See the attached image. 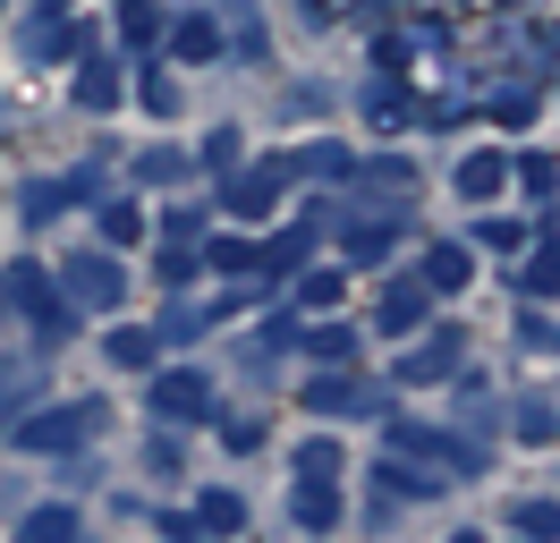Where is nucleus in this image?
Returning a JSON list of instances; mask_svg holds the SVG:
<instances>
[{
    "label": "nucleus",
    "instance_id": "obj_1",
    "mask_svg": "<svg viewBox=\"0 0 560 543\" xmlns=\"http://www.w3.org/2000/svg\"><path fill=\"white\" fill-rule=\"evenodd\" d=\"M0 305L35 314V339H43V348H51V339H69V332H77V314H85L77 298H51V272H43V264H9V289H0Z\"/></svg>",
    "mask_w": 560,
    "mask_h": 543
},
{
    "label": "nucleus",
    "instance_id": "obj_2",
    "mask_svg": "<svg viewBox=\"0 0 560 543\" xmlns=\"http://www.w3.org/2000/svg\"><path fill=\"white\" fill-rule=\"evenodd\" d=\"M103 425V400H69L43 407V416H18V450H77V441Z\"/></svg>",
    "mask_w": 560,
    "mask_h": 543
},
{
    "label": "nucleus",
    "instance_id": "obj_3",
    "mask_svg": "<svg viewBox=\"0 0 560 543\" xmlns=\"http://www.w3.org/2000/svg\"><path fill=\"white\" fill-rule=\"evenodd\" d=\"M144 400H153L162 425H205V416H212V382L196 366H171V373H153V391H144Z\"/></svg>",
    "mask_w": 560,
    "mask_h": 543
},
{
    "label": "nucleus",
    "instance_id": "obj_4",
    "mask_svg": "<svg viewBox=\"0 0 560 543\" xmlns=\"http://www.w3.org/2000/svg\"><path fill=\"white\" fill-rule=\"evenodd\" d=\"M60 289H69L85 314H110V305L128 298V272H119V255H103V246H94V255H77V264L60 272Z\"/></svg>",
    "mask_w": 560,
    "mask_h": 543
},
{
    "label": "nucleus",
    "instance_id": "obj_5",
    "mask_svg": "<svg viewBox=\"0 0 560 543\" xmlns=\"http://www.w3.org/2000/svg\"><path fill=\"white\" fill-rule=\"evenodd\" d=\"M306 407H315V416H383V391H365V382H357V373H315V382H306Z\"/></svg>",
    "mask_w": 560,
    "mask_h": 543
},
{
    "label": "nucleus",
    "instance_id": "obj_6",
    "mask_svg": "<svg viewBox=\"0 0 560 543\" xmlns=\"http://www.w3.org/2000/svg\"><path fill=\"white\" fill-rule=\"evenodd\" d=\"M280 178H289V162L238 170V178H230V212H238V221H255V212H272V196H280Z\"/></svg>",
    "mask_w": 560,
    "mask_h": 543
},
{
    "label": "nucleus",
    "instance_id": "obj_7",
    "mask_svg": "<svg viewBox=\"0 0 560 543\" xmlns=\"http://www.w3.org/2000/svg\"><path fill=\"white\" fill-rule=\"evenodd\" d=\"M442 373H458V332H424V348L399 357V382H442Z\"/></svg>",
    "mask_w": 560,
    "mask_h": 543
},
{
    "label": "nucleus",
    "instance_id": "obj_8",
    "mask_svg": "<svg viewBox=\"0 0 560 543\" xmlns=\"http://www.w3.org/2000/svg\"><path fill=\"white\" fill-rule=\"evenodd\" d=\"M501 187H510V162H501V153H467V162H458V196H476V204H492L501 196Z\"/></svg>",
    "mask_w": 560,
    "mask_h": 543
},
{
    "label": "nucleus",
    "instance_id": "obj_9",
    "mask_svg": "<svg viewBox=\"0 0 560 543\" xmlns=\"http://www.w3.org/2000/svg\"><path fill=\"white\" fill-rule=\"evenodd\" d=\"M289 518H298V527H331V518H340V484H331V475H306L298 501H289Z\"/></svg>",
    "mask_w": 560,
    "mask_h": 543
},
{
    "label": "nucleus",
    "instance_id": "obj_10",
    "mask_svg": "<svg viewBox=\"0 0 560 543\" xmlns=\"http://www.w3.org/2000/svg\"><path fill=\"white\" fill-rule=\"evenodd\" d=\"M424 305H433V289H424V280H399V289L383 298V332H417Z\"/></svg>",
    "mask_w": 560,
    "mask_h": 543
},
{
    "label": "nucleus",
    "instance_id": "obj_11",
    "mask_svg": "<svg viewBox=\"0 0 560 543\" xmlns=\"http://www.w3.org/2000/svg\"><path fill=\"white\" fill-rule=\"evenodd\" d=\"M518 289H526V298H560V230L544 238V246H535V255H526V272H518Z\"/></svg>",
    "mask_w": 560,
    "mask_h": 543
},
{
    "label": "nucleus",
    "instance_id": "obj_12",
    "mask_svg": "<svg viewBox=\"0 0 560 543\" xmlns=\"http://www.w3.org/2000/svg\"><path fill=\"white\" fill-rule=\"evenodd\" d=\"M424 289H433V298H451V289H467V246H451V238H442V246L424 255Z\"/></svg>",
    "mask_w": 560,
    "mask_h": 543
},
{
    "label": "nucleus",
    "instance_id": "obj_13",
    "mask_svg": "<svg viewBox=\"0 0 560 543\" xmlns=\"http://www.w3.org/2000/svg\"><path fill=\"white\" fill-rule=\"evenodd\" d=\"M110 366H153V348H162V332H144V323H119V332L103 339Z\"/></svg>",
    "mask_w": 560,
    "mask_h": 543
},
{
    "label": "nucleus",
    "instance_id": "obj_14",
    "mask_svg": "<svg viewBox=\"0 0 560 543\" xmlns=\"http://www.w3.org/2000/svg\"><path fill=\"white\" fill-rule=\"evenodd\" d=\"M77 102H85V111H110V102H119V68L85 60V68H77Z\"/></svg>",
    "mask_w": 560,
    "mask_h": 543
},
{
    "label": "nucleus",
    "instance_id": "obj_15",
    "mask_svg": "<svg viewBox=\"0 0 560 543\" xmlns=\"http://www.w3.org/2000/svg\"><path fill=\"white\" fill-rule=\"evenodd\" d=\"M196 527H205V535H238L246 501H238V493H205V501H196Z\"/></svg>",
    "mask_w": 560,
    "mask_h": 543
},
{
    "label": "nucleus",
    "instance_id": "obj_16",
    "mask_svg": "<svg viewBox=\"0 0 560 543\" xmlns=\"http://www.w3.org/2000/svg\"><path fill=\"white\" fill-rule=\"evenodd\" d=\"M171 43H178V60H212V51H221V26H212V18H178Z\"/></svg>",
    "mask_w": 560,
    "mask_h": 543
},
{
    "label": "nucleus",
    "instance_id": "obj_17",
    "mask_svg": "<svg viewBox=\"0 0 560 543\" xmlns=\"http://www.w3.org/2000/svg\"><path fill=\"white\" fill-rule=\"evenodd\" d=\"M205 264H212V272H230V280H246V272H264V255H255L246 238H212V246H205Z\"/></svg>",
    "mask_w": 560,
    "mask_h": 543
},
{
    "label": "nucleus",
    "instance_id": "obj_18",
    "mask_svg": "<svg viewBox=\"0 0 560 543\" xmlns=\"http://www.w3.org/2000/svg\"><path fill=\"white\" fill-rule=\"evenodd\" d=\"M340 298H349V272H306L298 280V305H315V314H331Z\"/></svg>",
    "mask_w": 560,
    "mask_h": 543
},
{
    "label": "nucleus",
    "instance_id": "obj_19",
    "mask_svg": "<svg viewBox=\"0 0 560 543\" xmlns=\"http://www.w3.org/2000/svg\"><path fill=\"white\" fill-rule=\"evenodd\" d=\"M306 348H315L323 366H349V357H357V332H349V323H315V332H306Z\"/></svg>",
    "mask_w": 560,
    "mask_h": 543
},
{
    "label": "nucleus",
    "instance_id": "obj_20",
    "mask_svg": "<svg viewBox=\"0 0 560 543\" xmlns=\"http://www.w3.org/2000/svg\"><path fill=\"white\" fill-rule=\"evenodd\" d=\"M510 425H518V441H552V434H560V407H552V400H518V416H510Z\"/></svg>",
    "mask_w": 560,
    "mask_h": 543
},
{
    "label": "nucleus",
    "instance_id": "obj_21",
    "mask_svg": "<svg viewBox=\"0 0 560 543\" xmlns=\"http://www.w3.org/2000/svg\"><path fill=\"white\" fill-rule=\"evenodd\" d=\"M492 425H501V416H492L485 382H467V407H458V434H467V441H492Z\"/></svg>",
    "mask_w": 560,
    "mask_h": 543
},
{
    "label": "nucleus",
    "instance_id": "obj_22",
    "mask_svg": "<svg viewBox=\"0 0 560 543\" xmlns=\"http://www.w3.org/2000/svg\"><path fill=\"white\" fill-rule=\"evenodd\" d=\"M60 204H69V178H35V187L18 196V212H26V221H51Z\"/></svg>",
    "mask_w": 560,
    "mask_h": 543
},
{
    "label": "nucleus",
    "instance_id": "obj_23",
    "mask_svg": "<svg viewBox=\"0 0 560 543\" xmlns=\"http://www.w3.org/2000/svg\"><path fill=\"white\" fill-rule=\"evenodd\" d=\"M306 246H315V230L298 221L289 238H272V246H264V272H298V264H306Z\"/></svg>",
    "mask_w": 560,
    "mask_h": 543
},
{
    "label": "nucleus",
    "instance_id": "obj_24",
    "mask_svg": "<svg viewBox=\"0 0 560 543\" xmlns=\"http://www.w3.org/2000/svg\"><path fill=\"white\" fill-rule=\"evenodd\" d=\"M510 178H518L526 196H552V187H560V170H552V153H526V162H510Z\"/></svg>",
    "mask_w": 560,
    "mask_h": 543
},
{
    "label": "nucleus",
    "instance_id": "obj_25",
    "mask_svg": "<svg viewBox=\"0 0 560 543\" xmlns=\"http://www.w3.org/2000/svg\"><path fill=\"white\" fill-rule=\"evenodd\" d=\"M119 34H128V43H153V34H162V9H153V0H119Z\"/></svg>",
    "mask_w": 560,
    "mask_h": 543
},
{
    "label": "nucleus",
    "instance_id": "obj_26",
    "mask_svg": "<svg viewBox=\"0 0 560 543\" xmlns=\"http://www.w3.org/2000/svg\"><path fill=\"white\" fill-rule=\"evenodd\" d=\"M103 238H110V246H137V238H144V212H137V204H103Z\"/></svg>",
    "mask_w": 560,
    "mask_h": 543
},
{
    "label": "nucleus",
    "instance_id": "obj_27",
    "mask_svg": "<svg viewBox=\"0 0 560 543\" xmlns=\"http://www.w3.org/2000/svg\"><path fill=\"white\" fill-rule=\"evenodd\" d=\"M77 43H85V34L51 26V18H35V26H26V51H35V60H51V51H77Z\"/></svg>",
    "mask_w": 560,
    "mask_h": 543
},
{
    "label": "nucleus",
    "instance_id": "obj_28",
    "mask_svg": "<svg viewBox=\"0 0 560 543\" xmlns=\"http://www.w3.org/2000/svg\"><path fill=\"white\" fill-rule=\"evenodd\" d=\"M26 535H35V543H51V535H77V501H51V509H35V518H26Z\"/></svg>",
    "mask_w": 560,
    "mask_h": 543
},
{
    "label": "nucleus",
    "instance_id": "obj_29",
    "mask_svg": "<svg viewBox=\"0 0 560 543\" xmlns=\"http://www.w3.org/2000/svg\"><path fill=\"white\" fill-rule=\"evenodd\" d=\"M518 348H535V357H560V323H544V314H518Z\"/></svg>",
    "mask_w": 560,
    "mask_h": 543
},
{
    "label": "nucleus",
    "instance_id": "obj_30",
    "mask_svg": "<svg viewBox=\"0 0 560 543\" xmlns=\"http://www.w3.org/2000/svg\"><path fill=\"white\" fill-rule=\"evenodd\" d=\"M492 119H510V128L535 119V94H526V85H501V94H492Z\"/></svg>",
    "mask_w": 560,
    "mask_h": 543
},
{
    "label": "nucleus",
    "instance_id": "obj_31",
    "mask_svg": "<svg viewBox=\"0 0 560 543\" xmlns=\"http://www.w3.org/2000/svg\"><path fill=\"white\" fill-rule=\"evenodd\" d=\"M205 170H238V128H212L205 136Z\"/></svg>",
    "mask_w": 560,
    "mask_h": 543
},
{
    "label": "nucleus",
    "instance_id": "obj_32",
    "mask_svg": "<svg viewBox=\"0 0 560 543\" xmlns=\"http://www.w3.org/2000/svg\"><path fill=\"white\" fill-rule=\"evenodd\" d=\"M383 255H390V221H383V230H357V238H349V264H383Z\"/></svg>",
    "mask_w": 560,
    "mask_h": 543
},
{
    "label": "nucleus",
    "instance_id": "obj_33",
    "mask_svg": "<svg viewBox=\"0 0 560 543\" xmlns=\"http://www.w3.org/2000/svg\"><path fill=\"white\" fill-rule=\"evenodd\" d=\"M518 527L526 535H560V501H518Z\"/></svg>",
    "mask_w": 560,
    "mask_h": 543
},
{
    "label": "nucleus",
    "instance_id": "obj_34",
    "mask_svg": "<svg viewBox=\"0 0 560 543\" xmlns=\"http://www.w3.org/2000/svg\"><path fill=\"white\" fill-rule=\"evenodd\" d=\"M298 467H306V475H340V441H306Z\"/></svg>",
    "mask_w": 560,
    "mask_h": 543
},
{
    "label": "nucleus",
    "instance_id": "obj_35",
    "mask_svg": "<svg viewBox=\"0 0 560 543\" xmlns=\"http://www.w3.org/2000/svg\"><path fill=\"white\" fill-rule=\"evenodd\" d=\"M137 94H144V111H162V119L178 111V85H171V77H137Z\"/></svg>",
    "mask_w": 560,
    "mask_h": 543
},
{
    "label": "nucleus",
    "instance_id": "obj_36",
    "mask_svg": "<svg viewBox=\"0 0 560 543\" xmlns=\"http://www.w3.org/2000/svg\"><path fill=\"white\" fill-rule=\"evenodd\" d=\"M35 391V366H18V373H0V425H9V400H26Z\"/></svg>",
    "mask_w": 560,
    "mask_h": 543
},
{
    "label": "nucleus",
    "instance_id": "obj_37",
    "mask_svg": "<svg viewBox=\"0 0 560 543\" xmlns=\"http://www.w3.org/2000/svg\"><path fill=\"white\" fill-rule=\"evenodd\" d=\"M264 339H272V348H298V339H306V332H298V314H289V305H280L272 323H264Z\"/></svg>",
    "mask_w": 560,
    "mask_h": 543
},
{
    "label": "nucleus",
    "instance_id": "obj_38",
    "mask_svg": "<svg viewBox=\"0 0 560 543\" xmlns=\"http://www.w3.org/2000/svg\"><path fill=\"white\" fill-rule=\"evenodd\" d=\"M221 441H230V450H255V441H264V425H255V416H230V425H221Z\"/></svg>",
    "mask_w": 560,
    "mask_h": 543
},
{
    "label": "nucleus",
    "instance_id": "obj_39",
    "mask_svg": "<svg viewBox=\"0 0 560 543\" xmlns=\"http://www.w3.org/2000/svg\"><path fill=\"white\" fill-rule=\"evenodd\" d=\"M153 272H162V280H171V289H178V280L196 272V255H187V246H162V264H153Z\"/></svg>",
    "mask_w": 560,
    "mask_h": 543
},
{
    "label": "nucleus",
    "instance_id": "obj_40",
    "mask_svg": "<svg viewBox=\"0 0 560 543\" xmlns=\"http://www.w3.org/2000/svg\"><path fill=\"white\" fill-rule=\"evenodd\" d=\"M196 323H205L196 305H171V314H162V339H187V332H196Z\"/></svg>",
    "mask_w": 560,
    "mask_h": 543
},
{
    "label": "nucleus",
    "instance_id": "obj_41",
    "mask_svg": "<svg viewBox=\"0 0 560 543\" xmlns=\"http://www.w3.org/2000/svg\"><path fill=\"white\" fill-rule=\"evenodd\" d=\"M0 136H9V111H0Z\"/></svg>",
    "mask_w": 560,
    "mask_h": 543
}]
</instances>
